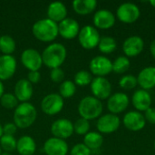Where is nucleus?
I'll use <instances>...</instances> for the list:
<instances>
[{
  "mask_svg": "<svg viewBox=\"0 0 155 155\" xmlns=\"http://www.w3.org/2000/svg\"><path fill=\"white\" fill-rule=\"evenodd\" d=\"M41 54L43 64L46 67L54 69L60 67L64 63L67 51L64 45L59 43H53L47 45Z\"/></svg>",
  "mask_w": 155,
  "mask_h": 155,
  "instance_id": "1",
  "label": "nucleus"
},
{
  "mask_svg": "<svg viewBox=\"0 0 155 155\" xmlns=\"http://www.w3.org/2000/svg\"><path fill=\"white\" fill-rule=\"evenodd\" d=\"M33 35L39 41L49 43L58 36V24L49 18H43L36 21L32 26Z\"/></svg>",
  "mask_w": 155,
  "mask_h": 155,
  "instance_id": "2",
  "label": "nucleus"
},
{
  "mask_svg": "<svg viewBox=\"0 0 155 155\" xmlns=\"http://www.w3.org/2000/svg\"><path fill=\"white\" fill-rule=\"evenodd\" d=\"M37 118L35 107L30 103H21L14 112V124L17 128L26 129L32 126Z\"/></svg>",
  "mask_w": 155,
  "mask_h": 155,
  "instance_id": "3",
  "label": "nucleus"
},
{
  "mask_svg": "<svg viewBox=\"0 0 155 155\" xmlns=\"http://www.w3.org/2000/svg\"><path fill=\"white\" fill-rule=\"evenodd\" d=\"M78 113L81 118L88 121L94 120L101 116L103 113V104L94 96H85L78 104Z\"/></svg>",
  "mask_w": 155,
  "mask_h": 155,
  "instance_id": "4",
  "label": "nucleus"
},
{
  "mask_svg": "<svg viewBox=\"0 0 155 155\" xmlns=\"http://www.w3.org/2000/svg\"><path fill=\"white\" fill-rule=\"evenodd\" d=\"M77 37L81 46L87 50H91L98 46L101 39L98 30L92 25H84L82 27Z\"/></svg>",
  "mask_w": 155,
  "mask_h": 155,
  "instance_id": "5",
  "label": "nucleus"
},
{
  "mask_svg": "<svg viewBox=\"0 0 155 155\" xmlns=\"http://www.w3.org/2000/svg\"><path fill=\"white\" fill-rule=\"evenodd\" d=\"M64 105V98L58 94H49L41 101V110L46 115L52 116L59 114Z\"/></svg>",
  "mask_w": 155,
  "mask_h": 155,
  "instance_id": "6",
  "label": "nucleus"
},
{
  "mask_svg": "<svg viewBox=\"0 0 155 155\" xmlns=\"http://www.w3.org/2000/svg\"><path fill=\"white\" fill-rule=\"evenodd\" d=\"M140 8L134 3H124L119 5L116 11L118 19L124 24H133L140 17Z\"/></svg>",
  "mask_w": 155,
  "mask_h": 155,
  "instance_id": "7",
  "label": "nucleus"
},
{
  "mask_svg": "<svg viewBox=\"0 0 155 155\" xmlns=\"http://www.w3.org/2000/svg\"><path fill=\"white\" fill-rule=\"evenodd\" d=\"M89 68L91 73L96 75V77H104L113 71V63L109 58L98 55L91 60Z\"/></svg>",
  "mask_w": 155,
  "mask_h": 155,
  "instance_id": "8",
  "label": "nucleus"
},
{
  "mask_svg": "<svg viewBox=\"0 0 155 155\" xmlns=\"http://www.w3.org/2000/svg\"><path fill=\"white\" fill-rule=\"evenodd\" d=\"M22 64L30 71H38L43 65L42 54L34 48H27L21 54Z\"/></svg>",
  "mask_w": 155,
  "mask_h": 155,
  "instance_id": "9",
  "label": "nucleus"
},
{
  "mask_svg": "<svg viewBox=\"0 0 155 155\" xmlns=\"http://www.w3.org/2000/svg\"><path fill=\"white\" fill-rule=\"evenodd\" d=\"M51 133L53 137L66 140L70 138L74 133V124L65 118L57 119L51 125Z\"/></svg>",
  "mask_w": 155,
  "mask_h": 155,
  "instance_id": "10",
  "label": "nucleus"
},
{
  "mask_svg": "<svg viewBox=\"0 0 155 155\" xmlns=\"http://www.w3.org/2000/svg\"><path fill=\"white\" fill-rule=\"evenodd\" d=\"M120 118L116 114H106L98 118L96 123V128L100 134H113L120 127Z\"/></svg>",
  "mask_w": 155,
  "mask_h": 155,
  "instance_id": "11",
  "label": "nucleus"
},
{
  "mask_svg": "<svg viewBox=\"0 0 155 155\" xmlns=\"http://www.w3.org/2000/svg\"><path fill=\"white\" fill-rule=\"evenodd\" d=\"M91 92L98 100H105L112 94V84L105 77H95L91 83Z\"/></svg>",
  "mask_w": 155,
  "mask_h": 155,
  "instance_id": "12",
  "label": "nucleus"
},
{
  "mask_svg": "<svg viewBox=\"0 0 155 155\" xmlns=\"http://www.w3.org/2000/svg\"><path fill=\"white\" fill-rule=\"evenodd\" d=\"M80 29L78 22L74 18L66 17L58 24V34L66 40H71L78 36Z\"/></svg>",
  "mask_w": 155,
  "mask_h": 155,
  "instance_id": "13",
  "label": "nucleus"
},
{
  "mask_svg": "<svg viewBox=\"0 0 155 155\" xmlns=\"http://www.w3.org/2000/svg\"><path fill=\"white\" fill-rule=\"evenodd\" d=\"M129 97L124 93H116L111 95L107 101V108L113 114L125 111L129 105Z\"/></svg>",
  "mask_w": 155,
  "mask_h": 155,
  "instance_id": "14",
  "label": "nucleus"
},
{
  "mask_svg": "<svg viewBox=\"0 0 155 155\" xmlns=\"http://www.w3.org/2000/svg\"><path fill=\"white\" fill-rule=\"evenodd\" d=\"M124 125L130 131L138 132L144 128L146 121L144 116L138 111L128 112L123 119Z\"/></svg>",
  "mask_w": 155,
  "mask_h": 155,
  "instance_id": "15",
  "label": "nucleus"
},
{
  "mask_svg": "<svg viewBox=\"0 0 155 155\" xmlns=\"http://www.w3.org/2000/svg\"><path fill=\"white\" fill-rule=\"evenodd\" d=\"M44 151L46 155H66L68 153V144L63 139L48 138L45 142Z\"/></svg>",
  "mask_w": 155,
  "mask_h": 155,
  "instance_id": "16",
  "label": "nucleus"
},
{
  "mask_svg": "<svg viewBox=\"0 0 155 155\" xmlns=\"http://www.w3.org/2000/svg\"><path fill=\"white\" fill-rule=\"evenodd\" d=\"M144 48V42L138 35H132L125 39L123 44V50L126 57L139 55Z\"/></svg>",
  "mask_w": 155,
  "mask_h": 155,
  "instance_id": "17",
  "label": "nucleus"
},
{
  "mask_svg": "<svg viewBox=\"0 0 155 155\" xmlns=\"http://www.w3.org/2000/svg\"><path fill=\"white\" fill-rule=\"evenodd\" d=\"M16 71V60L13 55H0V81H6L13 77Z\"/></svg>",
  "mask_w": 155,
  "mask_h": 155,
  "instance_id": "18",
  "label": "nucleus"
},
{
  "mask_svg": "<svg viewBox=\"0 0 155 155\" xmlns=\"http://www.w3.org/2000/svg\"><path fill=\"white\" fill-rule=\"evenodd\" d=\"M15 96L21 103H28L34 94L33 84L27 79H20L16 82L15 88Z\"/></svg>",
  "mask_w": 155,
  "mask_h": 155,
  "instance_id": "19",
  "label": "nucleus"
},
{
  "mask_svg": "<svg viewBox=\"0 0 155 155\" xmlns=\"http://www.w3.org/2000/svg\"><path fill=\"white\" fill-rule=\"evenodd\" d=\"M93 21L96 28L109 29L114 25L115 16L111 11L106 9H101L95 12Z\"/></svg>",
  "mask_w": 155,
  "mask_h": 155,
  "instance_id": "20",
  "label": "nucleus"
},
{
  "mask_svg": "<svg viewBox=\"0 0 155 155\" xmlns=\"http://www.w3.org/2000/svg\"><path fill=\"white\" fill-rule=\"evenodd\" d=\"M132 103L138 112H145L151 107L152 97L146 90L140 89L135 91V93L134 94Z\"/></svg>",
  "mask_w": 155,
  "mask_h": 155,
  "instance_id": "21",
  "label": "nucleus"
},
{
  "mask_svg": "<svg viewBox=\"0 0 155 155\" xmlns=\"http://www.w3.org/2000/svg\"><path fill=\"white\" fill-rule=\"evenodd\" d=\"M47 18L59 24L67 16V8L62 2H53L47 7Z\"/></svg>",
  "mask_w": 155,
  "mask_h": 155,
  "instance_id": "22",
  "label": "nucleus"
},
{
  "mask_svg": "<svg viewBox=\"0 0 155 155\" xmlns=\"http://www.w3.org/2000/svg\"><path fill=\"white\" fill-rule=\"evenodd\" d=\"M138 84L143 90H149L155 87V67L149 66L143 68L137 76Z\"/></svg>",
  "mask_w": 155,
  "mask_h": 155,
  "instance_id": "23",
  "label": "nucleus"
},
{
  "mask_svg": "<svg viewBox=\"0 0 155 155\" xmlns=\"http://www.w3.org/2000/svg\"><path fill=\"white\" fill-rule=\"evenodd\" d=\"M16 151L20 155H33L36 151V143L29 135L21 136L16 142Z\"/></svg>",
  "mask_w": 155,
  "mask_h": 155,
  "instance_id": "24",
  "label": "nucleus"
},
{
  "mask_svg": "<svg viewBox=\"0 0 155 155\" xmlns=\"http://www.w3.org/2000/svg\"><path fill=\"white\" fill-rule=\"evenodd\" d=\"M72 5L76 14L86 15L95 10L97 2L95 0H74Z\"/></svg>",
  "mask_w": 155,
  "mask_h": 155,
  "instance_id": "25",
  "label": "nucleus"
},
{
  "mask_svg": "<svg viewBox=\"0 0 155 155\" xmlns=\"http://www.w3.org/2000/svg\"><path fill=\"white\" fill-rule=\"evenodd\" d=\"M104 143V138L100 133L89 132L84 137V144L91 151H95L101 148Z\"/></svg>",
  "mask_w": 155,
  "mask_h": 155,
  "instance_id": "26",
  "label": "nucleus"
},
{
  "mask_svg": "<svg viewBox=\"0 0 155 155\" xmlns=\"http://www.w3.org/2000/svg\"><path fill=\"white\" fill-rule=\"evenodd\" d=\"M15 41L8 35H3L0 36V52L3 54L12 55L15 50Z\"/></svg>",
  "mask_w": 155,
  "mask_h": 155,
  "instance_id": "27",
  "label": "nucleus"
},
{
  "mask_svg": "<svg viewBox=\"0 0 155 155\" xmlns=\"http://www.w3.org/2000/svg\"><path fill=\"white\" fill-rule=\"evenodd\" d=\"M117 47V43L114 38L111 36H104L101 37L100 42L98 44V48L101 53L108 54L115 51Z\"/></svg>",
  "mask_w": 155,
  "mask_h": 155,
  "instance_id": "28",
  "label": "nucleus"
},
{
  "mask_svg": "<svg viewBox=\"0 0 155 155\" xmlns=\"http://www.w3.org/2000/svg\"><path fill=\"white\" fill-rule=\"evenodd\" d=\"M76 92V85L73 81L64 80L59 86V94L63 98H71Z\"/></svg>",
  "mask_w": 155,
  "mask_h": 155,
  "instance_id": "29",
  "label": "nucleus"
},
{
  "mask_svg": "<svg viewBox=\"0 0 155 155\" xmlns=\"http://www.w3.org/2000/svg\"><path fill=\"white\" fill-rule=\"evenodd\" d=\"M131 65V62L129 58L126 56H118L114 62H113V71L115 74H124L125 73Z\"/></svg>",
  "mask_w": 155,
  "mask_h": 155,
  "instance_id": "30",
  "label": "nucleus"
},
{
  "mask_svg": "<svg viewBox=\"0 0 155 155\" xmlns=\"http://www.w3.org/2000/svg\"><path fill=\"white\" fill-rule=\"evenodd\" d=\"M16 142L14 136L3 134L0 138V147L5 153H11L16 150Z\"/></svg>",
  "mask_w": 155,
  "mask_h": 155,
  "instance_id": "31",
  "label": "nucleus"
},
{
  "mask_svg": "<svg viewBox=\"0 0 155 155\" xmlns=\"http://www.w3.org/2000/svg\"><path fill=\"white\" fill-rule=\"evenodd\" d=\"M74 80V83L75 84V85L86 86L88 84H91L93 81V77H92V74L88 71L81 70L75 74Z\"/></svg>",
  "mask_w": 155,
  "mask_h": 155,
  "instance_id": "32",
  "label": "nucleus"
},
{
  "mask_svg": "<svg viewBox=\"0 0 155 155\" xmlns=\"http://www.w3.org/2000/svg\"><path fill=\"white\" fill-rule=\"evenodd\" d=\"M0 104L4 108L11 110V109H15L17 107L18 100L16 99L14 94L5 93L3 96L0 98Z\"/></svg>",
  "mask_w": 155,
  "mask_h": 155,
  "instance_id": "33",
  "label": "nucleus"
},
{
  "mask_svg": "<svg viewBox=\"0 0 155 155\" xmlns=\"http://www.w3.org/2000/svg\"><path fill=\"white\" fill-rule=\"evenodd\" d=\"M90 130V124L88 120H85L84 118L77 119L74 124V131L75 134L79 135H85L89 133Z\"/></svg>",
  "mask_w": 155,
  "mask_h": 155,
  "instance_id": "34",
  "label": "nucleus"
},
{
  "mask_svg": "<svg viewBox=\"0 0 155 155\" xmlns=\"http://www.w3.org/2000/svg\"><path fill=\"white\" fill-rule=\"evenodd\" d=\"M137 84H138L137 77H135V76H134L132 74L124 75L119 81L120 87L124 89V90H132L134 87H136Z\"/></svg>",
  "mask_w": 155,
  "mask_h": 155,
  "instance_id": "35",
  "label": "nucleus"
},
{
  "mask_svg": "<svg viewBox=\"0 0 155 155\" xmlns=\"http://www.w3.org/2000/svg\"><path fill=\"white\" fill-rule=\"evenodd\" d=\"M64 72L61 67L58 68H54L51 69V73H50V78L54 83L56 84H62L64 81Z\"/></svg>",
  "mask_w": 155,
  "mask_h": 155,
  "instance_id": "36",
  "label": "nucleus"
},
{
  "mask_svg": "<svg viewBox=\"0 0 155 155\" xmlns=\"http://www.w3.org/2000/svg\"><path fill=\"white\" fill-rule=\"evenodd\" d=\"M92 151L84 143L75 144L70 151V155H91Z\"/></svg>",
  "mask_w": 155,
  "mask_h": 155,
  "instance_id": "37",
  "label": "nucleus"
},
{
  "mask_svg": "<svg viewBox=\"0 0 155 155\" xmlns=\"http://www.w3.org/2000/svg\"><path fill=\"white\" fill-rule=\"evenodd\" d=\"M16 131H17V127L14 123H6L3 126V134L5 135L14 136V134L16 133Z\"/></svg>",
  "mask_w": 155,
  "mask_h": 155,
  "instance_id": "38",
  "label": "nucleus"
},
{
  "mask_svg": "<svg viewBox=\"0 0 155 155\" xmlns=\"http://www.w3.org/2000/svg\"><path fill=\"white\" fill-rule=\"evenodd\" d=\"M27 80L33 84H37L41 80V74L38 71H30L27 74Z\"/></svg>",
  "mask_w": 155,
  "mask_h": 155,
  "instance_id": "39",
  "label": "nucleus"
},
{
  "mask_svg": "<svg viewBox=\"0 0 155 155\" xmlns=\"http://www.w3.org/2000/svg\"><path fill=\"white\" fill-rule=\"evenodd\" d=\"M143 116H144L146 122H148L152 124H155V108L150 107L149 109H147L145 111V114Z\"/></svg>",
  "mask_w": 155,
  "mask_h": 155,
  "instance_id": "40",
  "label": "nucleus"
},
{
  "mask_svg": "<svg viewBox=\"0 0 155 155\" xmlns=\"http://www.w3.org/2000/svg\"><path fill=\"white\" fill-rule=\"evenodd\" d=\"M150 51H151V54L155 58V39L151 43V45H150Z\"/></svg>",
  "mask_w": 155,
  "mask_h": 155,
  "instance_id": "41",
  "label": "nucleus"
},
{
  "mask_svg": "<svg viewBox=\"0 0 155 155\" xmlns=\"http://www.w3.org/2000/svg\"><path fill=\"white\" fill-rule=\"evenodd\" d=\"M5 94V88H4V84L3 82L0 81V98L3 96V94Z\"/></svg>",
  "mask_w": 155,
  "mask_h": 155,
  "instance_id": "42",
  "label": "nucleus"
},
{
  "mask_svg": "<svg viewBox=\"0 0 155 155\" xmlns=\"http://www.w3.org/2000/svg\"><path fill=\"white\" fill-rule=\"evenodd\" d=\"M3 134H3V126H2V124H0V138L2 137Z\"/></svg>",
  "mask_w": 155,
  "mask_h": 155,
  "instance_id": "43",
  "label": "nucleus"
},
{
  "mask_svg": "<svg viewBox=\"0 0 155 155\" xmlns=\"http://www.w3.org/2000/svg\"><path fill=\"white\" fill-rule=\"evenodd\" d=\"M150 4H151L153 7H155V0H151V1H150Z\"/></svg>",
  "mask_w": 155,
  "mask_h": 155,
  "instance_id": "44",
  "label": "nucleus"
},
{
  "mask_svg": "<svg viewBox=\"0 0 155 155\" xmlns=\"http://www.w3.org/2000/svg\"><path fill=\"white\" fill-rule=\"evenodd\" d=\"M1 155H12V154H11L10 153H5H5H2Z\"/></svg>",
  "mask_w": 155,
  "mask_h": 155,
  "instance_id": "45",
  "label": "nucleus"
},
{
  "mask_svg": "<svg viewBox=\"0 0 155 155\" xmlns=\"http://www.w3.org/2000/svg\"><path fill=\"white\" fill-rule=\"evenodd\" d=\"M1 153H2V152H1V147H0V155H1Z\"/></svg>",
  "mask_w": 155,
  "mask_h": 155,
  "instance_id": "46",
  "label": "nucleus"
},
{
  "mask_svg": "<svg viewBox=\"0 0 155 155\" xmlns=\"http://www.w3.org/2000/svg\"><path fill=\"white\" fill-rule=\"evenodd\" d=\"M154 149H155V141H154Z\"/></svg>",
  "mask_w": 155,
  "mask_h": 155,
  "instance_id": "47",
  "label": "nucleus"
}]
</instances>
